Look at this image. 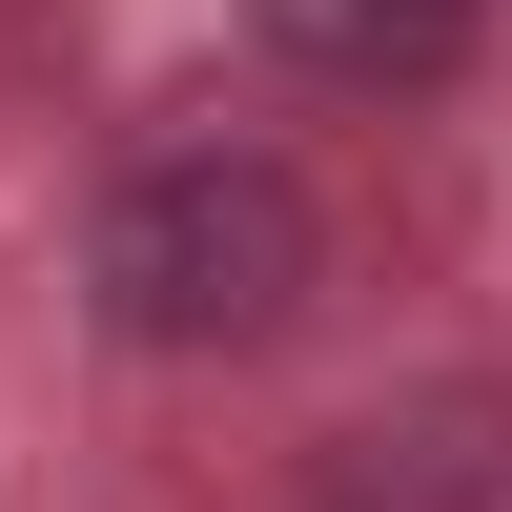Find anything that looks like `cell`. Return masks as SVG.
Masks as SVG:
<instances>
[{
  "instance_id": "obj_1",
  "label": "cell",
  "mask_w": 512,
  "mask_h": 512,
  "mask_svg": "<svg viewBox=\"0 0 512 512\" xmlns=\"http://www.w3.org/2000/svg\"><path fill=\"white\" fill-rule=\"evenodd\" d=\"M328 287V205L287 144H144L103 205H82V308H103V349L144 369H226V349H287Z\"/></svg>"
},
{
  "instance_id": "obj_2",
  "label": "cell",
  "mask_w": 512,
  "mask_h": 512,
  "mask_svg": "<svg viewBox=\"0 0 512 512\" xmlns=\"http://www.w3.org/2000/svg\"><path fill=\"white\" fill-rule=\"evenodd\" d=\"M246 41L328 103H451L492 62V0H246Z\"/></svg>"
},
{
  "instance_id": "obj_3",
  "label": "cell",
  "mask_w": 512,
  "mask_h": 512,
  "mask_svg": "<svg viewBox=\"0 0 512 512\" xmlns=\"http://www.w3.org/2000/svg\"><path fill=\"white\" fill-rule=\"evenodd\" d=\"M308 492H328V512H492V492H512V410H492V390H410V410H349Z\"/></svg>"
}]
</instances>
